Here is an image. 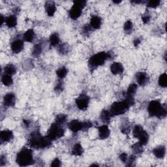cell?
<instances>
[{
	"label": "cell",
	"instance_id": "1",
	"mask_svg": "<svg viewBox=\"0 0 167 167\" xmlns=\"http://www.w3.org/2000/svg\"><path fill=\"white\" fill-rule=\"evenodd\" d=\"M52 144L51 141L47 136L43 137L41 133L36 131L31 133L29 138V145L35 149H43Z\"/></svg>",
	"mask_w": 167,
	"mask_h": 167
},
{
	"label": "cell",
	"instance_id": "2",
	"mask_svg": "<svg viewBox=\"0 0 167 167\" xmlns=\"http://www.w3.org/2000/svg\"><path fill=\"white\" fill-rule=\"evenodd\" d=\"M134 103V98L126 97L123 101L115 102L111 106L110 111L112 115H119L125 114Z\"/></svg>",
	"mask_w": 167,
	"mask_h": 167
},
{
	"label": "cell",
	"instance_id": "3",
	"mask_svg": "<svg viewBox=\"0 0 167 167\" xmlns=\"http://www.w3.org/2000/svg\"><path fill=\"white\" fill-rule=\"evenodd\" d=\"M147 112L152 117H157L163 119L166 117L167 114L166 106L162 105L159 101H151L147 106Z\"/></svg>",
	"mask_w": 167,
	"mask_h": 167
},
{
	"label": "cell",
	"instance_id": "4",
	"mask_svg": "<svg viewBox=\"0 0 167 167\" xmlns=\"http://www.w3.org/2000/svg\"><path fill=\"white\" fill-rule=\"evenodd\" d=\"M112 56L111 52H100L92 56L88 60V65L91 69H95L104 65L108 59Z\"/></svg>",
	"mask_w": 167,
	"mask_h": 167
},
{
	"label": "cell",
	"instance_id": "5",
	"mask_svg": "<svg viewBox=\"0 0 167 167\" xmlns=\"http://www.w3.org/2000/svg\"><path fill=\"white\" fill-rule=\"evenodd\" d=\"M16 162L20 166H26L33 164L34 160L32 151L25 147L22 148L17 153Z\"/></svg>",
	"mask_w": 167,
	"mask_h": 167
},
{
	"label": "cell",
	"instance_id": "6",
	"mask_svg": "<svg viewBox=\"0 0 167 167\" xmlns=\"http://www.w3.org/2000/svg\"><path fill=\"white\" fill-rule=\"evenodd\" d=\"M64 134H65V129H63L62 125L54 122L50 125L47 137L51 141H53L63 137Z\"/></svg>",
	"mask_w": 167,
	"mask_h": 167
},
{
	"label": "cell",
	"instance_id": "7",
	"mask_svg": "<svg viewBox=\"0 0 167 167\" xmlns=\"http://www.w3.org/2000/svg\"><path fill=\"white\" fill-rule=\"evenodd\" d=\"M133 134L134 138L138 139V142L142 146H145L148 142L149 134L144 129L142 125H137L133 129Z\"/></svg>",
	"mask_w": 167,
	"mask_h": 167
},
{
	"label": "cell",
	"instance_id": "8",
	"mask_svg": "<svg viewBox=\"0 0 167 167\" xmlns=\"http://www.w3.org/2000/svg\"><path fill=\"white\" fill-rule=\"evenodd\" d=\"M76 105L79 109L81 111H86L88 108L89 103V97L85 94H80L75 100Z\"/></svg>",
	"mask_w": 167,
	"mask_h": 167
},
{
	"label": "cell",
	"instance_id": "9",
	"mask_svg": "<svg viewBox=\"0 0 167 167\" xmlns=\"http://www.w3.org/2000/svg\"><path fill=\"white\" fill-rule=\"evenodd\" d=\"M24 47V43L20 38H16L12 41L11 44V48L14 54H19L23 50Z\"/></svg>",
	"mask_w": 167,
	"mask_h": 167
},
{
	"label": "cell",
	"instance_id": "10",
	"mask_svg": "<svg viewBox=\"0 0 167 167\" xmlns=\"http://www.w3.org/2000/svg\"><path fill=\"white\" fill-rule=\"evenodd\" d=\"M14 134L12 131L9 129H5L1 131L0 133V141L1 143H7L9 142L13 139Z\"/></svg>",
	"mask_w": 167,
	"mask_h": 167
},
{
	"label": "cell",
	"instance_id": "11",
	"mask_svg": "<svg viewBox=\"0 0 167 167\" xmlns=\"http://www.w3.org/2000/svg\"><path fill=\"white\" fill-rule=\"evenodd\" d=\"M16 100V97L15 93H8L3 97V105L7 107H12L15 105Z\"/></svg>",
	"mask_w": 167,
	"mask_h": 167
},
{
	"label": "cell",
	"instance_id": "12",
	"mask_svg": "<svg viewBox=\"0 0 167 167\" xmlns=\"http://www.w3.org/2000/svg\"><path fill=\"white\" fill-rule=\"evenodd\" d=\"M69 129L73 133H78L80 131H82L83 122L79 120H73L68 124Z\"/></svg>",
	"mask_w": 167,
	"mask_h": 167
},
{
	"label": "cell",
	"instance_id": "13",
	"mask_svg": "<svg viewBox=\"0 0 167 167\" xmlns=\"http://www.w3.org/2000/svg\"><path fill=\"white\" fill-rule=\"evenodd\" d=\"M136 80L140 86H144L150 81V77L144 72H139L136 74Z\"/></svg>",
	"mask_w": 167,
	"mask_h": 167
},
{
	"label": "cell",
	"instance_id": "14",
	"mask_svg": "<svg viewBox=\"0 0 167 167\" xmlns=\"http://www.w3.org/2000/svg\"><path fill=\"white\" fill-rule=\"evenodd\" d=\"M82 13V9L74 4H73V5L69 11V15L70 18L73 19V20H76L77 18H79L81 16Z\"/></svg>",
	"mask_w": 167,
	"mask_h": 167
},
{
	"label": "cell",
	"instance_id": "15",
	"mask_svg": "<svg viewBox=\"0 0 167 167\" xmlns=\"http://www.w3.org/2000/svg\"><path fill=\"white\" fill-rule=\"evenodd\" d=\"M99 137L101 140H105L108 138L111 134V131L107 125H102L98 128Z\"/></svg>",
	"mask_w": 167,
	"mask_h": 167
},
{
	"label": "cell",
	"instance_id": "16",
	"mask_svg": "<svg viewBox=\"0 0 167 167\" xmlns=\"http://www.w3.org/2000/svg\"><path fill=\"white\" fill-rule=\"evenodd\" d=\"M111 71L113 74L118 75L123 73L124 71V68L122 64L120 62H114L113 63L111 67Z\"/></svg>",
	"mask_w": 167,
	"mask_h": 167
},
{
	"label": "cell",
	"instance_id": "17",
	"mask_svg": "<svg viewBox=\"0 0 167 167\" xmlns=\"http://www.w3.org/2000/svg\"><path fill=\"white\" fill-rule=\"evenodd\" d=\"M102 19L97 15H93L90 18L89 25L93 29H99L102 25Z\"/></svg>",
	"mask_w": 167,
	"mask_h": 167
},
{
	"label": "cell",
	"instance_id": "18",
	"mask_svg": "<svg viewBox=\"0 0 167 167\" xmlns=\"http://www.w3.org/2000/svg\"><path fill=\"white\" fill-rule=\"evenodd\" d=\"M44 7H45L46 12L48 16L51 17L54 15L56 11V6L54 2H47L45 3V5H44Z\"/></svg>",
	"mask_w": 167,
	"mask_h": 167
},
{
	"label": "cell",
	"instance_id": "19",
	"mask_svg": "<svg viewBox=\"0 0 167 167\" xmlns=\"http://www.w3.org/2000/svg\"><path fill=\"white\" fill-rule=\"evenodd\" d=\"M153 154L158 159H163L166 155V147L164 146L156 147L152 151Z\"/></svg>",
	"mask_w": 167,
	"mask_h": 167
},
{
	"label": "cell",
	"instance_id": "20",
	"mask_svg": "<svg viewBox=\"0 0 167 167\" xmlns=\"http://www.w3.org/2000/svg\"><path fill=\"white\" fill-rule=\"evenodd\" d=\"M35 34L34 29H29L24 32L23 35L24 41L28 43H32L35 39Z\"/></svg>",
	"mask_w": 167,
	"mask_h": 167
},
{
	"label": "cell",
	"instance_id": "21",
	"mask_svg": "<svg viewBox=\"0 0 167 167\" xmlns=\"http://www.w3.org/2000/svg\"><path fill=\"white\" fill-rule=\"evenodd\" d=\"M5 23L9 28H15L17 25V18L16 15H9L5 17Z\"/></svg>",
	"mask_w": 167,
	"mask_h": 167
},
{
	"label": "cell",
	"instance_id": "22",
	"mask_svg": "<svg viewBox=\"0 0 167 167\" xmlns=\"http://www.w3.org/2000/svg\"><path fill=\"white\" fill-rule=\"evenodd\" d=\"M112 116V115L111 114L110 111L104 109V110H102V111L101 113L100 119L102 123H104L105 124H108L109 122L111 121Z\"/></svg>",
	"mask_w": 167,
	"mask_h": 167
},
{
	"label": "cell",
	"instance_id": "23",
	"mask_svg": "<svg viewBox=\"0 0 167 167\" xmlns=\"http://www.w3.org/2000/svg\"><path fill=\"white\" fill-rule=\"evenodd\" d=\"M138 89V86L135 83H133L129 85V88H127V97L134 98V95H136Z\"/></svg>",
	"mask_w": 167,
	"mask_h": 167
},
{
	"label": "cell",
	"instance_id": "24",
	"mask_svg": "<svg viewBox=\"0 0 167 167\" xmlns=\"http://www.w3.org/2000/svg\"><path fill=\"white\" fill-rule=\"evenodd\" d=\"M71 153L74 156H81L84 153V149L82 145L79 143L75 144L72 147Z\"/></svg>",
	"mask_w": 167,
	"mask_h": 167
},
{
	"label": "cell",
	"instance_id": "25",
	"mask_svg": "<svg viewBox=\"0 0 167 167\" xmlns=\"http://www.w3.org/2000/svg\"><path fill=\"white\" fill-rule=\"evenodd\" d=\"M49 42L51 47H57L59 45L60 42V38L59 35L57 33H54L50 36Z\"/></svg>",
	"mask_w": 167,
	"mask_h": 167
},
{
	"label": "cell",
	"instance_id": "26",
	"mask_svg": "<svg viewBox=\"0 0 167 167\" xmlns=\"http://www.w3.org/2000/svg\"><path fill=\"white\" fill-rule=\"evenodd\" d=\"M16 67L13 64H8V65H6L4 68V74L8 75H14L16 73Z\"/></svg>",
	"mask_w": 167,
	"mask_h": 167
},
{
	"label": "cell",
	"instance_id": "27",
	"mask_svg": "<svg viewBox=\"0 0 167 167\" xmlns=\"http://www.w3.org/2000/svg\"><path fill=\"white\" fill-rule=\"evenodd\" d=\"M2 82L3 84L7 87H9L13 84V79L12 78V76L3 74L2 76Z\"/></svg>",
	"mask_w": 167,
	"mask_h": 167
},
{
	"label": "cell",
	"instance_id": "28",
	"mask_svg": "<svg viewBox=\"0 0 167 167\" xmlns=\"http://www.w3.org/2000/svg\"><path fill=\"white\" fill-rule=\"evenodd\" d=\"M43 52V47L41 44H37L32 48L31 54L34 57H38L41 55Z\"/></svg>",
	"mask_w": 167,
	"mask_h": 167
},
{
	"label": "cell",
	"instance_id": "29",
	"mask_svg": "<svg viewBox=\"0 0 167 167\" xmlns=\"http://www.w3.org/2000/svg\"><path fill=\"white\" fill-rule=\"evenodd\" d=\"M68 73V70L65 67H61L56 70L57 76L60 79H63L65 78Z\"/></svg>",
	"mask_w": 167,
	"mask_h": 167
},
{
	"label": "cell",
	"instance_id": "30",
	"mask_svg": "<svg viewBox=\"0 0 167 167\" xmlns=\"http://www.w3.org/2000/svg\"><path fill=\"white\" fill-rule=\"evenodd\" d=\"M158 84L159 86L161 88H166L167 86V75L166 73H163L162 74H160L159 80H158Z\"/></svg>",
	"mask_w": 167,
	"mask_h": 167
},
{
	"label": "cell",
	"instance_id": "31",
	"mask_svg": "<svg viewBox=\"0 0 167 167\" xmlns=\"http://www.w3.org/2000/svg\"><path fill=\"white\" fill-rule=\"evenodd\" d=\"M67 117L65 114H60L56 115V117L55 118V122L57 124L62 125L67 121Z\"/></svg>",
	"mask_w": 167,
	"mask_h": 167
},
{
	"label": "cell",
	"instance_id": "32",
	"mask_svg": "<svg viewBox=\"0 0 167 167\" xmlns=\"http://www.w3.org/2000/svg\"><path fill=\"white\" fill-rule=\"evenodd\" d=\"M133 29V24L131 20H127L125 22L124 25V29L125 32L127 34H131Z\"/></svg>",
	"mask_w": 167,
	"mask_h": 167
},
{
	"label": "cell",
	"instance_id": "33",
	"mask_svg": "<svg viewBox=\"0 0 167 167\" xmlns=\"http://www.w3.org/2000/svg\"><path fill=\"white\" fill-rule=\"evenodd\" d=\"M132 150L135 154H140L143 151V146L140 142H137L132 146Z\"/></svg>",
	"mask_w": 167,
	"mask_h": 167
},
{
	"label": "cell",
	"instance_id": "34",
	"mask_svg": "<svg viewBox=\"0 0 167 167\" xmlns=\"http://www.w3.org/2000/svg\"><path fill=\"white\" fill-rule=\"evenodd\" d=\"M92 28L90 26V25L86 24L85 25H83L82 28V33L85 36H89L90 34L92 32Z\"/></svg>",
	"mask_w": 167,
	"mask_h": 167
},
{
	"label": "cell",
	"instance_id": "35",
	"mask_svg": "<svg viewBox=\"0 0 167 167\" xmlns=\"http://www.w3.org/2000/svg\"><path fill=\"white\" fill-rule=\"evenodd\" d=\"M160 4V0H153V1L150 0V1L147 2V7L149 8L155 9L159 7Z\"/></svg>",
	"mask_w": 167,
	"mask_h": 167
},
{
	"label": "cell",
	"instance_id": "36",
	"mask_svg": "<svg viewBox=\"0 0 167 167\" xmlns=\"http://www.w3.org/2000/svg\"><path fill=\"white\" fill-rule=\"evenodd\" d=\"M131 128L129 125L127 124V122H125V123H123L121 125V131L123 133L125 134H127L130 132Z\"/></svg>",
	"mask_w": 167,
	"mask_h": 167
},
{
	"label": "cell",
	"instance_id": "37",
	"mask_svg": "<svg viewBox=\"0 0 167 167\" xmlns=\"http://www.w3.org/2000/svg\"><path fill=\"white\" fill-rule=\"evenodd\" d=\"M57 47H58V48H57L58 52L61 54L64 55L69 52V47L65 44H60V45H58Z\"/></svg>",
	"mask_w": 167,
	"mask_h": 167
},
{
	"label": "cell",
	"instance_id": "38",
	"mask_svg": "<svg viewBox=\"0 0 167 167\" xmlns=\"http://www.w3.org/2000/svg\"><path fill=\"white\" fill-rule=\"evenodd\" d=\"M86 1H84V0H76L73 2V4L79 6V7H80L81 9H84L86 5Z\"/></svg>",
	"mask_w": 167,
	"mask_h": 167
},
{
	"label": "cell",
	"instance_id": "39",
	"mask_svg": "<svg viewBox=\"0 0 167 167\" xmlns=\"http://www.w3.org/2000/svg\"><path fill=\"white\" fill-rule=\"evenodd\" d=\"M135 161H136V157L134 156H129V157H128L127 161L126 162L127 163L126 165L128 166H134V163Z\"/></svg>",
	"mask_w": 167,
	"mask_h": 167
},
{
	"label": "cell",
	"instance_id": "40",
	"mask_svg": "<svg viewBox=\"0 0 167 167\" xmlns=\"http://www.w3.org/2000/svg\"><path fill=\"white\" fill-rule=\"evenodd\" d=\"M92 123L91 121H86L83 122V129H82V131H88L89 129H90V128L92 127Z\"/></svg>",
	"mask_w": 167,
	"mask_h": 167
},
{
	"label": "cell",
	"instance_id": "41",
	"mask_svg": "<svg viewBox=\"0 0 167 167\" xmlns=\"http://www.w3.org/2000/svg\"><path fill=\"white\" fill-rule=\"evenodd\" d=\"M61 160L58 158L54 159L52 161V163H51V166H52L58 167V166H61Z\"/></svg>",
	"mask_w": 167,
	"mask_h": 167
},
{
	"label": "cell",
	"instance_id": "42",
	"mask_svg": "<svg viewBox=\"0 0 167 167\" xmlns=\"http://www.w3.org/2000/svg\"><path fill=\"white\" fill-rule=\"evenodd\" d=\"M63 89V82L59 81L58 83L56 84V86L55 87V90L57 92H60Z\"/></svg>",
	"mask_w": 167,
	"mask_h": 167
},
{
	"label": "cell",
	"instance_id": "43",
	"mask_svg": "<svg viewBox=\"0 0 167 167\" xmlns=\"http://www.w3.org/2000/svg\"><path fill=\"white\" fill-rule=\"evenodd\" d=\"M128 157H129V156H128V155L126 153H122L120 156V159L123 163H126L127 161Z\"/></svg>",
	"mask_w": 167,
	"mask_h": 167
},
{
	"label": "cell",
	"instance_id": "44",
	"mask_svg": "<svg viewBox=\"0 0 167 167\" xmlns=\"http://www.w3.org/2000/svg\"><path fill=\"white\" fill-rule=\"evenodd\" d=\"M150 15H144L142 17V22H143V23L144 24H147V23H148L149 22H150Z\"/></svg>",
	"mask_w": 167,
	"mask_h": 167
},
{
	"label": "cell",
	"instance_id": "45",
	"mask_svg": "<svg viewBox=\"0 0 167 167\" xmlns=\"http://www.w3.org/2000/svg\"><path fill=\"white\" fill-rule=\"evenodd\" d=\"M6 163V157L3 156H1V159H0V165L2 166H4Z\"/></svg>",
	"mask_w": 167,
	"mask_h": 167
},
{
	"label": "cell",
	"instance_id": "46",
	"mask_svg": "<svg viewBox=\"0 0 167 167\" xmlns=\"http://www.w3.org/2000/svg\"><path fill=\"white\" fill-rule=\"evenodd\" d=\"M140 43H141V41H140V39L139 38H137L136 39H134V41H133V43H134V47H137V46H138L139 44H140Z\"/></svg>",
	"mask_w": 167,
	"mask_h": 167
},
{
	"label": "cell",
	"instance_id": "47",
	"mask_svg": "<svg viewBox=\"0 0 167 167\" xmlns=\"http://www.w3.org/2000/svg\"><path fill=\"white\" fill-rule=\"evenodd\" d=\"M145 2L144 1H142V0H136V1H132L131 3H135V4H142V3H144Z\"/></svg>",
	"mask_w": 167,
	"mask_h": 167
},
{
	"label": "cell",
	"instance_id": "48",
	"mask_svg": "<svg viewBox=\"0 0 167 167\" xmlns=\"http://www.w3.org/2000/svg\"><path fill=\"white\" fill-rule=\"evenodd\" d=\"M24 125L25 126H26V127H29L30 122L28 120H24Z\"/></svg>",
	"mask_w": 167,
	"mask_h": 167
},
{
	"label": "cell",
	"instance_id": "49",
	"mask_svg": "<svg viewBox=\"0 0 167 167\" xmlns=\"http://www.w3.org/2000/svg\"><path fill=\"white\" fill-rule=\"evenodd\" d=\"M5 22V17L3 16V15H1V25H2L3 23Z\"/></svg>",
	"mask_w": 167,
	"mask_h": 167
},
{
	"label": "cell",
	"instance_id": "50",
	"mask_svg": "<svg viewBox=\"0 0 167 167\" xmlns=\"http://www.w3.org/2000/svg\"><path fill=\"white\" fill-rule=\"evenodd\" d=\"M121 2V1H118V2H116V1H114L113 3H115V4H118V3H120Z\"/></svg>",
	"mask_w": 167,
	"mask_h": 167
}]
</instances>
